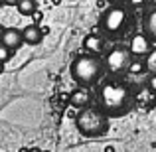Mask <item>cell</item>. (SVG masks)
Returning <instances> with one entry per match:
<instances>
[{"label": "cell", "mask_w": 156, "mask_h": 152, "mask_svg": "<svg viewBox=\"0 0 156 152\" xmlns=\"http://www.w3.org/2000/svg\"><path fill=\"white\" fill-rule=\"evenodd\" d=\"M2 4H4V0H0V6H2Z\"/></svg>", "instance_id": "7402d4cb"}, {"label": "cell", "mask_w": 156, "mask_h": 152, "mask_svg": "<svg viewBox=\"0 0 156 152\" xmlns=\"http://www.w3.org/2000/svg\"><path fill=\"white\" fill-rule=\"evenodd\" d=\"M4 71V61H0V73Z\"/></svg>", "instance_id": "ffe728a7"}, {"label": "cell", "mask_w": 156, "mask_h": 152, "mask_svg": "<svg viewBox=\"0 0 156 152\" xmlns=\"http://www.w3.org/2000/svg\"><path fill=\"white\" fill-rule=\"evenodd\" d=\"M146 69H148L150 73H156V48L154 50H150V53L146 55Z\"/></svg>", "instance_id": "5bb4252c"}, {"label": "cell", "mask_w": 156, "mask_h": 152, "mask_svg": "<svg viewBox=\"0 0 156 152\" xmlns=\"http://www.w3.org/2000/svg\"><path fill=\"white\" fill-rule=\"evenodd\" d=\"M133 61V53L129 48H115L107 53L105 57V71H109L111 75H121V73L129 71V65Z\"/></svg>", "instance_id": "5b68a950"}, {"label": "cell", "mask_w": 156, "mask_h": 152, "mask_svg": "<svg viewBox=\"0 0 156 152\" xmlns=\"http://www.w3.org/2000/svg\"><path fill=\"white\" fill-rule=\"evenodd\" d=\"M103 38L101 36H95V34H89L87 38L83 40V48L87 53H95V55H99V51H103Z\"/></svg>", "instance_id": "8fae6325"}, {"label": "cell", "mask_w": 156, "mask_h": 152, "mask_svg": "<svg viewBox=\"0 0 156 152\" xmlns=\"http://www.w3.org/2000/svg\"><path fill=\"white\" fill-rule=\"evenodd\" d=\"M142 30H144V34L152 42H156V4L144 14V18H142Z\"/></svg>", "instance_id": "30bf717a"}, {"label": "cell", "mask_w": 156, "mask_h": 152, "mask_svg": "<svg viewBox=\"0 0 156 152\" xmlns=\"http://www.w3.org/2000/svg\"><path fill=\"white\" fill-rule=\"evenodd\" d=\"M150 42H152V40H150L148 36H146L144 32H142V34H136V36H133V40H130V46H129V50H130V53H133L134 57L148 55V53H150V50H152Z\"/></svg>", "instance_id": "8992f818"}, {"label": "cell", "mask_w": 156, "mask_h": 152, "mask_svg": "<svg viewBox=\"0 0 156 152\" xmlns=\"http://www.w3.org/2000/svg\"><path fill=\"white\" fill-rule=\"evenodd\" d=\"M99 101L101 109L111 117H122L129 113L133 105V95L126 85L121 81H105L99 89Z\"/></svg>", "instance_id": "6da1fadb"}, {"label": "cell", "mask_w": 156, "mask_h": 152, "mask_svg": "<svg viewBox=\"0 0 156 152\" xmlns=\"http://www.w3.org/2000/svg\"><path fill=\"white\" fill-rule=\"evenodd\" d=\"M22 38H24V44H28V46H38L44 40V32L40 30L38 24H30L22 30Z\"/></svg>", "instance_id": "9c48e42d"}, {"label": "cell", "mask_w": 156, "mask_h": 152, "mask_svg": "<svg viewBox=\"0 0 156 152\" xmlns=\"http://www.w3.org/2000/svg\"><path fill=\"white\" fill-rule=\"evenodd\" d=\"M144 69H146V61L140 59V57H133V61L129 65V73H142Z\"/></svg>", "instance_id": "4fadbf2b"}, {"label": "cell", "mask_w": 156, "mask_h": 152, "mask_svg": "<svg viewBox=\"0 0 156 152\" xmlns=\"http://www.w3.org/2000/svg\"><path fill=\"white\" fill-rule=\"evenodd\" d=\"M18 2H20V0H4L6 6H18Z\"/></svg>", "instance_id": "e0dca14e"}, {"label": "cell", "mask_w": 156, "mask_h": 152, "mask_svg": "<svg viewBox=\"0 0 156 152\" xmlns=\"http://www.w3.org/2000/svg\"><path fill=\"white\" fill-rule=\"evenodd\" d=\"M75 126L83 136H103L109 130V115L97 107H85V109H79V113H77Z\"/></svg>", "instance_id": "3957f363"}, {"label": "cell", "mask_w": 156, "mask_h": 152, "mask_svg": "<svg viewBox=\"0 0 156 152\" xmlns=\"http://www.w3.org/2000/svg\"><path fill=\"white\" fill-rule=\"evenodd\" d=\"M130 4H134V6H140V4H144L146 0H129Z\"/></svg>", "instance_id": "ac0fdd59"}, {"label": "cell", "mask_w": 156, "mask_h": 152, "mask_svg": "<svg viewBox=\"0 0 156 152\" xmlns=\"http://www.w3.org/2000/svg\"><path fill=\"white\" fill-rule=\"evenodd\" d=\"M129 20H130L129 10H126L125 6H121V4H113V6L107 8L105 14L101 16V28H103L107 34L117 36L126 28Z\"/></svg>", "instance_id": "277c9868"}, {"label": "cell", "mask_w": 156, "mask_h": 152, "mask_svg": "<svg viewBox=\"0 0 156 152\" xmlns=\"http://www.w3.org/2000/svg\"><path fill=\"white\" fill-rule=\"evenodd\" d=\"M148 91L152 93V95H156V73H152L148 79Z\"/></svg>", "instance_id": "2e32d148"}, {"label": "cell", "mask_w": 156, "mask_h": 152, "mask_svg": "<svg viewBox=\"0 0 156 152\" xmlns=\"http://www.w3.org/2000/svg\"><path fill=\"white\" fill-rule=\"evenodd\" d=\"M18 12L22 16H34L36 12H38V2H36V0H20Z\"/></svg>", "instance_id": "7c38bea8"}, {"label": "cell", "mask_w": 156, "mask_h": 152, "mask_svg": "<svg viewBox=\"0 0 156 152\" xmlns=\"http://www.w3.org/2000/svg\"><path fill=\"white\" fill-rule=\"evenodd\" d=\"M12 53H14L12 50H8L6 46H2V44H0V61H4V63H6V61L12 57Z\"/></svg>", "instance_id": "9a60e30c"}, {"label": "cell", "mask_w": 156, "mask_h": 152, "mask_svg": "<svg viewBox=\"0 0 156 152\" xmlns=\"http://www.w3.org/2000/svg\"><path fill=\"white\" fill-rule=\"evenodd\" d=\"M69 103H71L75 109H85V107H89V103H91V91H89L85 85H81V87H77L75 91L69 95Z\"/></svg>", "instance_id": "ba28073f"}, {"label": "cell", "mask_w": 156, "mask_h": 152, "mask_svg": "<svg viewBox=\"0 0 156 152\" xmlns=\"http://www.w3.org/2000/svg\"><path fill=\"white\" fill-rule=\"evenodd\" d=\"M2 34H4V28H2V24H0V38H2Z\"/></svg>", "instance_id": "44dd1931"}, {"label": "cell", "mask_w": 156, "mask_h": 152, "mask_svg": "<svg viewBox=\"0 0 156 152\" xmlns=\"http://www.w3.org/2000/svg\"><path fill=\"white\" fill-rule=\"evenodd\" d=\"M69 71H71L73 81L89 87V85L97 83L101 79V75L105 71V61L95 53H81L71 61Z\"/></svg>", "instance_id": "7a4b0ae2"}, {"label": "cell", "mask_w": 156, "mask_h": 152, "mask_svg": "<svg viewBox=\"0 0 156 152\" xmlns=\"http://www.w3.org/2000/svg\"><path fill=\"white\" fill-rule=\"evenodd\" d=\"M109 2H111V4H122L125 0H109Z\"/></svg>", "instance_id": "d6986e66"}, {"label": "cell", "mask_w": 156, "mask_h": 152, "mask_svg": "<svg viewBox=\"0 0 156 152\" xmlns=\"http://www.w3.org/2000/svg\"><path fill=\"white\" fill-rule=\"evenodd\" d=\"M0 44L6 46L8 50H12V51L18 50V48L24 44L22 30H18V28H4V34H2V38H0Z\"/></svg>", "instance_id": "52a82bcc"}]
</instances>
